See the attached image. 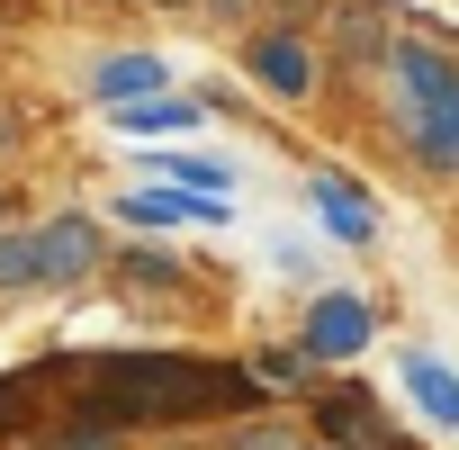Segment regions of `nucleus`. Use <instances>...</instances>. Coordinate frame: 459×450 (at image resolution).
Wrapping results in <instances>:
<instances>
[{"label":"nucleus","instance_id":"6e6552de","mask_svg":"<svg viewBox=\"0 0 459 450\" xmlns=\"http://www.w3.org/2000/svg\"><path fill=\"white\" fill-rule=\"evenodd\" d=\"M307 198H316V216L333 225L342 244H369V235H378V207H369V198H360L342 171H316V180H307Z\"/></svg>","mask_w":459,"mask_h":450},{"label":"nucleus","instance_id":"4468645a","mask_svg":"<svg viewBox=\"0 0 459 450\" xmlns=\"http://www.w3.org/2000/svg\"><path fill=\"white\" fill-rule=\"evenodd\" d=\"M351 450H405V441H396V432L378 423V432H369V441H351Z\"/></svg>","mask_w":459,"mask_h":450},{"label":"nucleus","instance_id":"423d86ee","mask_svg":"<svg viewBox=\"0 0 459 450\" xmlns=\"http://www.w3.org/2000/svg\"><path fill=\"white\" fill-rule=\"evenodd\" d=\"M244 64H253V82L280 91V100H307V82H316V55H307L298 37H253Z\"/></svg>","mask_w":459,"mask_h":450},{"label":"nucleus","instance_id":"20e7f679","mask_svg":"<svg viewBox=\"0 0 459 450\" xmlns=\"http://www.w3.org/2000/svg\"><path fill=\"white\" fill-rule=\"evenodd\" d=\"M28 235H37V289H64V280L100 271V225L91 216H55V225H28Z\"/></svg>","mask_w":459,"mask_h":450},{"label":"nucleus","instance_id":"7ed1b4c3","mask_svg":"<svg viewBox=\"0 0 459 450\" xmlns=\"http://www.w3.org/2000/svg\"><path fill=\"white\" fill-rule=\"evenodd\" d=\"M369 333H378L369 298H342V289H325V298L307 307V325H298V351H307V360H351V351H369Z\"/></svg>","mask_w":459,"mask_h":450},{"label":"nucleus","instance_id":"2eb2a0df","mask_svg":"<svg viewBox=\"0 0 459 450\" xmlns=\"http://www.w3.org/2000/svg\"><path fill=\"white\" fill-rule=\"evenodd\" d=\"M216 10H253V0H216Z\"/></svg>","mask_w":459,"mask_h":450},{"label":"nucleus","instance_id":"ddd939ff","mask_svg":"<svg viewBox=\"0 0 459 450\" xmlns=\"http://www.w3.org/2000/svg\"><path fill=\"white\" fill-rule=\"evenodd\" d=\"M37 450H108V432H91V423H82V432H55V441H37Z\"/></svg>","mask_w":459,"mask_h":450},{"label":"nucleus","instance_id":"39448f33","mask_svg":"<svg viewBox=\"0 0 459 450\" xmlns=\"http://www.w3.org/2000/svg\"><path fill=\"white\" fill-rule=\"evenodd\" d=\"M162 82H171V64H162V55H108V64H91V100H100V108L162 100Z\"/></svg>","mask_w":459,"mask_h":450},{"label":"nucleus","instance_id":"f8f14e48","mask_svg":"<svg viewBox=\"0 0 459 450\" xmlns=\"http://www.w3.org/2000/svg\"><path fill=\"white\" fill-rule=\"evenodd\" d=\"M307 369H316L307 351H271V360H262V378H280V387H289V378H307Z\"/></svg>","mask_w":459,"mask_h":450},{"label":"nucleus","instance_id":"f03ea898","mask_svg":"<svg viewBox=\"0 0 459 450\" xmlns=\"http://www.w3.org/2000/svg\"><path fill=\"white\" fill-rule=\"evenodd\" d=\"M396 91H405V117H459V64L432 37H396Z\"/></svg>","mask_w":459,"mask_h":450},{"label":"nucleus","instance_id":"9d476101","mask_svg":"<svg viewBox=\"0 0 459 450\" xmlns=\"http://www.w3.org/2000/svg\"><path fill=\"white\" fill-rule=\"evenodd\" d=\"M117 216H126V225H153V235H162V225H216L225 207H198V198H180V189H126V198H117Z\"/></svg>","mask_w":459,"mask_h":450},{"label":"nucleus","instance_id":"9b49d317","mask_svg":"<svg viewBox=\"0 0 459 450\" xmlns=\"http://www.w3.org/2000/svg\"><path fill=\"white\" fill-rule=\"evenodd\" d=\"M198 117H207V108H198V100H171V91H162V100H135V108H108L117 135H189Z\"/></svg>","mask_w":459,"mask_h":450},{"label":"nucleus","instance_id":"f257e3e1","mask_svg":"<svg viewBox=\"0 0 459 450\" xmlns=\"http://www.w3.org/2000/svg\"><path fill=\"white\" fill-rule=\"evenodd\" d=\"M253 405V378L225 360H189V351H108L82 360V423L91 432H126V423H207Z\"/></svg>","mask_w":459,"mask_h":450},{"label":"nucleus","instance_id":"1a4fd4ad","mask_svg":"<svg viewBox=\"0 0 459 450\" xmlns=\"http://www.w3.org/2000/svg\"><path fill=\"white\" fill-rule=\"evenodd\" d=\"M153 180H162V189H180V198H198V207H225V216H235V171H225V162L162 153V162H153Z\"/></svg>","mask_w":459,"mask_h":450},{"label":"nucleus","instance_id":"0eeeda50","mask_svg":"<svg viewBox=\"0 0 459 450\" xmlns=\"http://www.w3.org/2000/svg\"><path fill=\"white\" fill-rule=\"evenodd\" d=\"M405 396L432 432H459V369H441L432 351H405Z\"/></svg>","mask_w":459,"mask_h":450}]
</instances>
